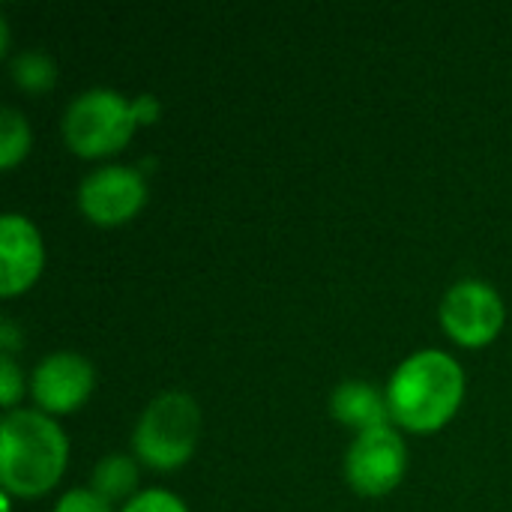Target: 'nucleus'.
I'll return each mask as SVG.
<instances>
[{
  "mask_svg": "<svg viewBox=\"0 0 512 512\" xmlns=\"http://www.w3.org/2000/svg\"><path fill=\"white\" fill-rule=\"evenodd\" d=\"M465 399V372L447 351L411 354L387 384V405L393 420L414 432L432 435L444 429Z\"/></svg>",
  "mask_w": 512,
  "mask_h": 512,
  "instance_id": "nucleus-1",
  "label": "nucleus"
},
{
  "mask_svg": "<svg viewBox=\"0 0 512 512\" xmlns=\"http://www.w3.org/2000/svg\"><path fill=\"white\" fill-rule=\"evenodd\" d=\"M69 462V441L42 411H9L0 423V480L15 498L51 492Z\"/></svg>",
  "mask_w": 512,
  "mask_h": 512,
  "instance_id": "nucleus-2",
  "label": "nucleus"
},
{
  "mask_svg": "<svg viewBox=\"0 0 512 512\" xmlns=\"http://www.w3.org/2000/svg\"><path fill=\"white\" fill-rule=\"evenodd\" d=\"M201 435V408L186 393H162L141 414L132 447L135 456L153 471H177L183 468Z\"/></svg>",
  "mask_w": 512,
  "mask_h": 512,
  "instance_id": "nucleus-3",
  "label": "nucleus"
},
{
  "mask_svg": "<svg viewBox=\"0 0 512 512\" xmlns=\"http://www.w3.org/2000/svg\"><path fill=\"white\" fill-rule=\"evenodd\" d=\"M135 99L117 90H84L63 114V138L81 159H99L123 150L138 129Z\"/></svg>",
  "mask_w": 512,
  "mask_h": 512,
  "instance_id": "nucleus-4",
  "label": "nucleus"
},
{
  "mask_svg": "<svg viewBox=\"0 0 512 512\" xmlns=\"http://www.w3.org/2000/svg\"><path fill=\"white\" fill-rule=\"evenodd\" d=\"M507 321V306L498 288L483 279L456 282L441 303V327L462 348L492 345Z\"/></svg>",
  "mask_w": 512,
  "mask_h": 512,
  "instance_id": "nucleus-5",
  "label": "nucleus"
},
{
  "mask_svg": "<svg viewBox=\"0 0 512 512\" xmlns=\"http://www.w3.org/2000/svg\"><path fill=\"white\" fill-rule=\"evenodd\" d=\"M408 471V447L390 426L360 432L345 456V477L357 495L381 498L390 495Z\"/></svg>",
  "mask_w": 512,
  "mask_h": 512,
  "instance_id": "nucleus-6",
  "label": "nucleus"
},
{
  "mask_svg": "<svg viewBox=\"0 0 512 512\" xmlns=\"http://www.w3.org/2000/svg\"><path fill=\"white\" fill-rule=\"evenodd\" d=\"M147 204V180L138 168L105 165L93 171L78 189L81 213L102 228L126 225Z\"/></svg>",
  "mask_w": 512,
  "mask_h": 512,
  "instance_id": "nucleus-7",
  "label": "nucleus"
},
{
  "mask_svg": "<svg viewBox=\"0 0 512 512\" xmlns=\"http://www.w3.org/2000/svg\"><path fill=\"white\" fill-rule=\"evenodd\" d=\"M93 387H96V372L90 360L72 351L45 357L30 378L33 399L39 411L48 417L78 411L93 396Z\"/></svg>",
  "mask_w": 512,
  "mask_h": 512,
  "instance_id": "nucleus-8",
  "label": "nucleus"
},
{
  "mask_svg": "<svg viewBox=\"0 0 512 512\" xmlns=\"http://www.w3.org/2000/svg\"><path fill=\"white\" fill-rule=\"evenodd\" d=\"M45 246L36 225L18 213L0 219V297L24 294L42 273Z\"/></svg>",
  "mask_w": 512,
  "mask_h": 512,
  "instance_id": "nucleus-9",
  "label": "nucleus"
},
{
  "mask_svg": "<svg viewBox=\"0 0 512 512\" xmlns=\"http://www.w3.org/2000/svg\"><path fill=\"white\" fill-rule=\"evenodd\" d=\"M330 414L357 429L360 432H372V429H384L390 423V405H387V396L366 384V381H345L336 387V393L330 396Z\"/></svg>",
  "mask_w": 512,
  "mask_h": 512,
  "instance_id": "nucleus-10",
  "label": "nucleus"
},
{
  "mask_svg": "<svg viewBox=\"0 0 512 512\" xmlns=\"http://www.w3.org/2000/svg\"><path fill=\"white\" fill-rule=\"evenodd\" d=\"M138 486V465L123 456V453H111L105 456L96 468H93V480H90V489L105 498L108 504L126 498L132 489Z\"/></svg>",
  "mask_w": 512,
  "mask_h": 512,
  "instance_id": "nucleus-11",
  "label": "nucleus"
},
{
  "mask_svg": "<svg viewBox=\"0 0 512 512\" xmlns=\"http://www.w3.org/2000/svg\"><path fill=\"white\" fill-rule=\"evenodd\" d=\"M12 81L27 93H45L57 81V66L42 51H21L12 60Z\"/></svg>",
  "mask_w": 512,
  "mask_h": 512,
  "instance_id": "nucleus-12",
  "label": "nucleus"
},
{
  "mask_svg": "<svg viewBox=\"0 0 512 512\" xmlns=\"http://www.w3.org/2000/svg\"><path fill=\"white\" fill-rule=\"evenodd\" d=\"M30 141L27 120L15 108H6L0 114V168H15L30 153Z\"/></svg>",
  "mask_w": 512,
  "mask_h": 512,
  "instance_id": "nucleus-13",
  "label": "nucleus"
},
{
  "mask_svg": "<svg viewBox=\"0 0 512 512\" xmlns=\"http://www.w3.org/2000/svg\"><path fill=\"white\" fill-rule=\"evenodd\" d=\"M123 512H189L186 504L174 495V492H165V489H147L141 495H135Z\"/></svg>",
  "mask_w": 512,
  "mask_h": 512,
  "instance_id": "nucleus-14",
  "label": "nucleus"
},
{
  "mask_svg": "<svg viewBox=\"0 0 512 512\" xmlns=\"http://www.w3.org/2000/svg\"><path fill=\"white\" fill-rule=\"evenodd\" d=\"M54 512H114V510H111V504H108L105 498H99L93 489H72V492H66V495L57 501Z\"/></svg>",
  "mask_w": 512,
  "mask_h": 512,
  "instance_id": "nucleus-15",
  "label": "nucleus"
},
{
  "mask_svg": "<svg viewBox=\"0 0 512 512\" xmlns=\"http://www.w3.org/2000/svg\"><path fill=\"white\" fill-rule=\"evenodd\" d=\"M21 393H24V375L15 366V360L9 354H3L0 357V402L6 408H15V402L21 399Z\"/></svg>",
  "mask_w": 512,
  "mask_h": 512,
  "instance_id": "nucleus-16",
  "label": "nucleus"
},
{
  "mask_svg": "<svg viewBox=\"0 0 512 512\" xmlns=\"http://www.w3.org/2000/svg\"><path fill=\"white\" fill-rule=\"evenodd\" d=\"M159 102H156V96H150V93H144V96H138L135 99V114H138V123H144V126H150V123H156V117H159Z\"/></svg>",
  "mask_w": 512,
  "mask_h": 512,
  "instance_id": "nucleus-17",
  "label": "nucleus"
},
{
  "mask_svg": "<svg viewBox=\"0 0 512 512\" xmlns=\"http://www.w3.org/2000/svg\"><path fill=\"white\" fill-rule=\"evenodd\" d=\"M18 336H21V333H18V327H15L12 321H0V348H3V354L12 357V351L21 348V339H18Z\"/></svg>",
  "mask_w": 512,
  "mask_h": 512,
  "instance_id": "nucleus-18",
  "label": "nucleus"
}]
</instances>
